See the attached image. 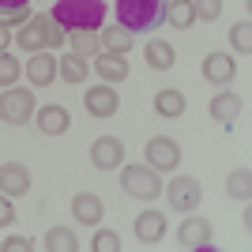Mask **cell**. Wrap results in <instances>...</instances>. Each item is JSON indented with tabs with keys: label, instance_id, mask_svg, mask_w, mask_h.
<instances>
[{
	"label": "cell",
	"instance_id": "obj_1",
	"mask_svg": "<svg viewBox=\"0 0 252 252\" xmlns=\"http://www.w3.org/2000/svg\"><path fill=\"white\" fill-rule=\"evenodd\" d=\"M169 0H117V27L128 34H155L166 23Z\"/></svg>",
	"mask_w": 252,
	"mask_h": 252
},
{
	"label": "cell",
	"instance_id": "obj_2",
	"mask_svg": "<svg viewBox=\"0 0 252 252\" xmlns=\"http://www.w3.org/2000/svg\"><path fill=\"white\" fill-rule=\"evenodd\" d=\"M49 15L61 31H98L105 19V0H57Z\"/></svg>",
	"mask_w": 252,
	"mask_h": 252
},
{
	"label": "cell",
	"instance_id": "obj_3",
	"mask_svg": "<svg viewBox=\"0 0 252 252\" xmlns=\"http://www.w3.org/2000/svg\"><path fill=\"white\" fill-rule=\"evenodd\" d=\"M64 38L68 34L53 23L49 11H42V15H31V19L19 27V34H15V42H19V49L31 57V53H42V49H57V45H64Z\"/></svg>",
	"mask_w": 252,
	"mask_h": 252
},
{
	"label": "cell",
	"instance_id": "obj_4",
	"mask_svg": "<svg viewBox=\"0 0 252 252\" xmlns=\"http://www.w3.org/2000/svg\"><path fill=\"white\" fill-rule=\"evenodd\" d=\"M121 189H125L128 196H136V200H155V196H162V177H158L155 166L136 162V166L121 169Z\"/></svg>",
	"mask_w": 252,
	"mask_h": 252
},
{
	"label": "cell",
	"instance_id": "obj_5",
	"mask_svg": "<svg viewBox=\"0 0 252 252\" xmlns=\"http://www.w3.org/2000/svg\"><path fill=\"white\" fill-rule=\"evenodd\" d=\"M34 94L23 87H8V94H0V121L4 125H27L34 117Z\"/></svg>",
	"mask_w": 252,
	"mask_h": 252
},
{
	"label": "cell",
	"instance_id": "obj_6",
	"mask_svg": "<svg viewBox=\"0 0 252 252\" xmlns=\"http://www.w3.org/2000/svg\"><path fill=\"white\" fill-rule=\"evenodd\" d=\"M162 192L169 196L173 211H185V215H189V211H196V207H200V200H203L200 181H196V177H185V173H181V177H173L169 185H162Z\"/></svg>",
	"mask_w": 252,
	"mask_h": 252
},
{
	"label": "cell",
	"instance_id": "obj_7",
	"mask_svg": "<svg viewBox=\"0 0 252 252\" xmlns=\"http://www.w3.org/2000/svg\"><path fill=\"white\" fill-rule=\"evenodd\" d=\"M143 155H147V166H155V169H177V162H181V147H177V139H169V136H151Z\"/></svg>",
	"mask_w": 252,
	"mask_h": 252
},
{
	"label": "cell",
	"instance_id": "obj_8",
	"mask_svg": "<svg viewBox=\"0 0 252 252\" xmlns=\"http://www.w3.org/2000/svg\"><path fill=\"white\" fill-rule=\"evenodd\" d=\"M83 105H87V113L91 117H113L117 113V105H121V94L113 91V83H98V87H91L83 94Z\"/></svg>",
	"mask_w": 252,
	"mask_h": 252
},
{
	"label": "cell",
	"instance_id": "obj_9",
	"mask_svg": "<svg viewBox=\"0 0 252 252\" xmlns=\"http://www.w3.org/2000/svg\"><path fill=\"white\" fill-rule=\"evenodd\" d=\"M91 162H94V169H117L125 162V143L117 136H98L91 143Z\"/></svg>",
	"mask_w": 252,
	"mask_h": 252
},
{
	"label": "cell",
	"instance_id": "obj_10",
	"mask_svg": "<svg viewBox=\"0 0 252 252\" xmlns=\"http://www.w3.org/2000/svg\"><path fill=\"white\" fill-rule=\"evenodd\" d=\"M27 79H31V87H49L57 79V57L49 49L31 53L27 57Z\"/></svg>",
	"mask_w": 252,
	"mask_h": 252
},
{
	"label": "cell",
	"instance_id": "obj_11",
	"mask_svg": "<svg viewBox=\"0 0 252 252\" xmlns=\"http://www.w3.org/2000/svg\"><path fill=\"white\" fill-rule=\"evenodd\" d=\"M31 189V169L23 162H4L0 166V192L4 196H27Z\"/></svg>",
	"mask_w": 252,
	"mask_h": 252
},
{
	"label": "cell",
	"instance_id": "obj_12",
	"mask_svg": "<svg viewBox=\"0 0 252 252\" xmlns=\"http://www.w3.org/2000/svg\"><path fill=\"white\" fill-rule=\"evenodd\" d=\"M91 68L98 72L102 83H125V79H128V64H125L121 53H105V49L94 53V64H91Z\"/></svg>",
	"mask_w": 252,
	"mask_h": 252
},
{
	"label": "cell",
	"instance_id": "obj_13",
	"mask_svg": "<svg viewBox=\"0 0 252 252\" xmlns=\"http://www.w3.org/2000/svg\"><path fill=\"white\" fill-rule=\"evenodd\" d=\"M177 241L185 245V249H207L211 245V222L207 219H185L181 222V230H177Z\"/></svg>",
	"mask_w": 252,
	"mask_h": 252
},
{
	"label": "cell",
	"instance_id": "obj_14",
	"mask_svg": "<svg viewBox=\"0 0 252 252\" xmlns=\"http://www.w3.org/2000/svg\"><path fill=\"white\" fill-rule=\"evenodd\" d=\"M72 215L75 222H83V226H98L105 215V203L98 200L94 192H79V196H72Z\"/></svg>",
	"mask_w": 252,
	"mask_h": 252
},
{
	"label": "cell",
	"instance_id": "obj_15",
	"mask_svg": "<svg viewBox=\"0 0 252 252\" xmlns=\"http://www.w3.org/2000/svg\"><path fill=\"white\" fill-rule=\"evenodd\" d=\"M233 72H237V64H233L230 53H207V61H203V79L207 83L226 87L233 79Z\"/></svg>",
	"mask_w": 252,
	"mask_h": 252
},
{
	"label": "cell",
	"instance_id": "obj_16",
	"mask_svg": "<svg viewBox=\"0 0 252 252\" xmlns=\"http://www.w3.org/2000/svg\"><path fill=\"white\" fill-rule=\"evenodd\" d=\"M34 121H38V128H42L45 136H61L72 125V117H68L64 105H42V109H34Z\"/></svg>",
	"mask_w": 252,
	"mask_h": 252
},
{
	"label": "cell",
	"instance_id": "obj_17",
	"mask_svg": "<svg viewBox=\"0 0 252 252\" xmlns=\"http://www.w3.org/2000/svg\"><path fill=\"white\" fill-rule=\"evenodd\" d=\"M136 237L143 245H155L166 237V215L162 211H143V215H136Z\"/></svg>",
	"mask_w": 252,
	"mask_h": 252
},
{
	"label": "cell",
	"instance_id": "obj_18",
	"mask_svg": "<svg viewBox=\"0 0 252 252\" xmlns=\"http://www.w3.org/2000/svg\"><path fill=\"white\" fill-rule=\"evenodd\" d=\"M211 117H215L219 125H233V121L241 117V98L233 94V91L215 94V98H211Z\"/></svg>",
	"mask_w": 252,
	"mask_h": 252
},
{
	"label": "cell",
	"instance_id": "obj_19",
	"mask_svg": "<svg viewBox=\"0 0 252 252\" xmlns=\"http://www.w3.org/2000/svg\"><path fill=\"white\" fill-rule=\"evenodd\" d=\"M143 57H147V64L155 68V72H169L173 68V61H177V53H173V45L162 42V38H151L147 49H143Z\"/></svg>",
	"mask_w": 252,
	"mask_h": 252
},
{
	"label": "cell",
	"instance_id": "obj_20",
	"mask_svg": "<svg viewBox=\"0 0 252 252\" xmlns=\"http://www.w3.org/2000/svg\"><path fill=\"white\" fill-rule=\"evenodd\" d=\"M87 72H91V64L83 57H75V53H64L61 61H57V75H61L64 83H83Z\"/></svg>",
	"mask_w": 252,
	"mask_h": 252
},
{
	"label": "cell",
	"instance_id": "obj_21",
	"mask_svg": "<svg viewBox=\"0 0 252 252\" xmlns=\"http://www.w3.org/2000/svg\"><path fill=\"white\" fill-rule=\"evenodd\" d=\"M98 45H102L105 53H121V57H125V53L132 49V34H128L125 27H117V23H113V27H105V31L98 34Z\"/></svg>",
	"mask_w": 252,
	"mask_h": 252
},
{
	"label": "cell",
	"instance_id": "obj_22",
	"mask_svg": "<svg viewBox=\"0 0 252 252\" xmlns=\"http://www.w3.org/2000/svg\"><path fill=\"white\" fill-rule=\"evenodd\" d=\"M155 113L158 117H181V113H185V94H181L177 87L158 91V94H155Z\"/></svg>",
	"mask_w": 252,
	"mask_h": 252
},
{
	"label": "cell",
	"instance_id": "obj_23",
	"mask_svg": "<svg viewBox=\"0 0 252 252\" xmlns=\"http://www.w3.org/2000/svg\"><path fill=\"white\" fill-rule=\"evenodd\" d=\"M166 23H173L177 31H189L192 23H196V8H192V0H169Z\"/></svg>",
	"mask_w": 252,
	"mask_h": 252
},
{
	"label": "cell",
	"instance_id": "obj_24",
	"mask_svg": "<svg viewBox=\"0 0 252 252\" xmlns=\"http://www.w3.org/2000/svg\"><path fill=\"white\" fill-rule=\"evenodd\" d=\"M45 249H53V252H75V249H79V237H75L68 226H53V230L45 233Z\"/></svg>",
	"mask_w": 252,
	"mask_h": 252
},
{
	"label": "cell",
	"instance_id": "obj_25",
	"mask_svg": "<svg viewBox=\"0 0 252 252\" xmlns=\"http://www.w3.org/2000/svg\"><path fill=\"white\" fill-rule=\"evenodd\" d=\"M68 42H72V53H75V57H83V61H91V57L102 49L94 31H72V34H68Z\"/></svg>",
	"mask_w": 252,
	"mask_h": 252
},
{
	"label": "cell",
	"instance_id": "obj_26",
	"mask_svg": "<svg viewBox=\"0 0 252 252\" xmlns=\"http://www.w3.org/2000/svg\"><path fill=\"white\" fill-rule=\"evenodd\" d=\"M226 192H230L233 200H249L252 196V173L249 169H233L230 181H226Z\"/></svg>",
	"mask_w": 252,
	"mask_h": 252
},
{
	"label": "cell",
	"instance_id": "obj_27",
	"mask_svg": "<svg viewBox=\"0 0 252 252\" xmlns=\"http://www.w3.org/2000/svg\"><path fill=\"white\" fill-rule=\"evenodd\" d=\"M23 75V64L11 57V53L0 49V87H15V79Z\"/></svg>",
	"mask_w": 252,
	"mask_h": 252
},
{
	"label": "cell",
	"instance_id": "obj_28",
	"mask_svg": "<svg viewBox=\"0 0 252 252\" xmlns=\"http://www.w3.org/2000/svg\"><path fill=\"white\" fill-rule=\"evenodd\" d=\"M252 23L249 19H241V23H233L230 27V42H233V49L237 53H252Z\"/></svg>",
	"mask_w": 252,
	"mask_h": 252
},
{
	"label": "cell",
	"instance_id": "obj_29",
	"mask_svg": "<svg viewBox=\"0 0 252 252\" xmlns=\"http://www.w3.org/2000/svg\"><path fill=\"white\" fill-rule=\"evenodd\" d=\"M31 15H34L31 4H23V8H4V11H0V27H8V31H11V27H23Z\"/></svg>",
	"mask_w": 252,
	"mask_h": 252
},
{
	"label": "cell",
	"instance_id": "obj_30",
	"mask_svg": "<svg viewBox=\"0 0 252 252\" xmlns=\"http://www.w3.org/2000/svg\"><path fill=\"white\" fill-rule=\"evenodd\" d=\"M94 252H121V233L117 230H98L94 233Z\"/></svg>",
	"mask_w": 252,
	"mask_h": 252
},
{
	"label": "cell",
	"instance_id": "obj_31",
	"mask_svg": "<svg viewBox=\"0 0 252 252\" xmlns=\"http://www.w3.org/2000/svg\"><path fill=\"white\" fill-rule=\"evenodd\" d=\"M192 8H196V19H219L222 15V0H192Z\"/></svg>",
	"mask_w": 252,
	"mask_h": 252
},
{
	"label": "cell",
	"instance_id": "obj_32",
	"mask_svg": "<svg viewBox=\"0 0 252 252\" xmlns=\"http://www.w3.org/2000/svg\"><path fill=\"white\" fill-rule=\"evenodd\" d=\"M0 249H4V252H31V249H34V241H31V237H8V241L0 245Z\"/></svg>",
	"mask_w": 252,
	"mask_h": 252
},
{
	"label": "cell",
	"instance_id": "obj_33",
	"mask_svg": "<svg viewBox=\"0 0 252 252\" xmlns=\"http://www.w3.org/2000/svg\"><path fill=\"white\" fill-rule=\"evenodd\" d=\"M15 222V207H11V196L0 192V226H11Z\"/></svg>",
	"mask_w": 252,
	"mask_h": 252
},
{
	"label": "cell",
	"instance_id": "obj_34",
	"mask_svg": "<svg viewBox=\"0 0 252 252\" xmlns=\"http://www.w3.org/2000/svg\"><path fill=\"white\" fill-rule=\"evenodd\" d=\"M23 4H31V0H0V11L4 8H23Z\"/></svg>",
	"mask_w": 252,
	"mask_h": 252
},
{
	"label": "cell",
	"instance_id": "obj_35",
	"mask_svg": "<svg viewBox=\"0 0 252 252\" xmlns=\"http://www.w3.org/2000/svg\"><path fill=\"white\" fill-rule=\"evenodd\" d=\"M8 42H11V31H8V27H0V49H4Z\"/></svg>",
	"mask_w": 252,
	"mask_h": 252
}]
</instances>
